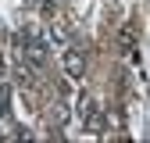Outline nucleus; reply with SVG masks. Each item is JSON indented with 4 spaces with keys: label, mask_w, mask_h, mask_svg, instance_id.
<instances>
[{
    "label": "nucleus",
    "mask_w": 150,
    "mask_h": 143,
    "mask_svg": "<svg viewBox=\"0 0 150 143\" xmlns=\"http://www.w3.org/2000/svg\"><path fill=\"white\" fill-rule=\"evenodd\" d=\"M61 61H64V72H68L71 79H79L82 72H86V54H82V50H75V47L64 50V57H61Z\"/></svg>",
    "instance_id": "f257e3e1"
},
{
    "label": "nucleus",
    "mask_w": 150,
    "mask_h": 143,
    "mask_svg": "<svg viewBox=\"0 0 150 143\" xmlns=\"http://www.w3.org/2000/svg\"><path fill=\"white\" fill-rule=\"evenodd\" d=\"M43 118H47V125H64V122H68V107H64L61 100H54V104L47 107Z\"/></svg>",
    "instance_id": "f03ea898"
},
{
    "label": "nucleus",
    "mask_w": 150,
    "mask_h": 143,
    "mask_svg": "<svg viewBox=\"0 0 150 143\" xmlns=\"http://www.w3.org/2000/svg\"><path fill=\"white\" fill-rule=\"evenodd\" d=\"M7 107H11V86H0V118L7 115Z\"/></svg>",
    "instance_id": "7ed1b4c3"
}]
</instances>
